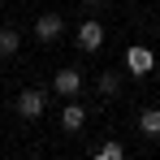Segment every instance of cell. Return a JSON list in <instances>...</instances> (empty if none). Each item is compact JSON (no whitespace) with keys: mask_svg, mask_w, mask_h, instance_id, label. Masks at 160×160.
Here are the masks:
<instances>
[{"mask_svg":"<svg viewBox=\"0 0 160 160\" xmlns=\"http://www.w3.org/2000/svg\"><path fill=\"white\" fill-rule=\"evenodd\" d=\"M13 108H18V117L35 121V117H43V108H48V95H43V91H35V87H26V91L13 100Z\"/></svg>","mask_w":160,"mask_h":160,"instance_id":"obj_1","label":"cell"},{"mask_svg":"<svg viewBox=\"0 0 160 160\" xmlns=\"http://www.w3.org/2000/svg\"><path fill=\"white\" fill-rule=\"evenodd\" d=\"M18 48H22V35H18L13 26H4L0 30V56H13Z\"/></svg>","mask_w":160,"mask_h":160,"instance_id":"obj_9","label":"cell"},{"mask_svg":"<svg viewBox=\"0 0 160 160\" xmlns=\"http://www.w3.org/2000/svg\"><path fill=\"white\" fill-rule=\"evenodd\" d=\"M100 95H117V74H100Z\"/></svg>","mask_w":160,"mask_h":160,"instance_id":"obj_10","label":"cell"},{"mask_svg":"<svg viewBox=\"0 0 160 160\" xmlns=\"http://www.w3.org/2000/svg\"><path fill=\"white\" fill-rule=\"evenodd\" d=\"M138 130L147 134V138H156L160 134V108H143L138 112Z\"/></svg>","mask_w":160,"mask_h":160,"instance_id":"obj_7","label":"cell"},{"mask_svg":"<svg viewBox=\"0 0 160 160\" xmlns=\"http://www.w3.org/2000/svg\"><path fill=\"white\" fill-rule=\"evenodd\" d=\"M61 35H65V18L61 13H39L35 18V39L39 43H56Z\"/></svg>","mask_w":160,"mask_h":160,"instance_id":"obj_2","label":"cell"},{"mask_svg":"<svg viewBox=\"0 0 160 160\" xmlns=\"http://www.w3.org/2000/svg\"><path fill=\"white\" fill-rule=\"evenodd\" d=\"M91 160H126V147H121V143H112V138H108V143H100V147H95V152H91Z\"/></svg>","mask_w":160,"mask_h":160,"instance_id":"obj_8","label":"cell"},{"mask_svg":"<svg viewBox=\"0 0 160 160\" xmlns=\"http://www.w3.org/2000/svg\"><path fill=\"white\" fill-rule=\"evenodd\" d=\"M82 126H87V108L69 100V104H65V112H61V130L74 134V130H82Z\"/></svg>","mask_w":160,"mask_h":160,"instance_id":"obj_6","label":"cell"},{"mask_svg":"<svg viewBox=\"0 0 160 160\" xmlns=\"http://www.w3.org/2000/svg\"><path fill=\"white\" fill-rule=\"evenodd\" d=\"M52 91L65 95V100H74V95L82 91V74H78V69H61V74L52 78Z\"/></svg>","mask_w":160,"mask_h":160,"instance_id":"obj_5","label":"cell"},{"mask_svg":"<svg viewBox=\"0 0 160 160\" xmlns=\"http://www.w3.org/2000/svg\"><path fill=\"white\" fill-rule=\"evenodd\" d=\"M0 4H4V0H0Z\"/></svg>","mask_w":160,"mask_h":160,"instance_id":"obj_11","label":"cell"},{"mask_svg":"<svg viewBox=\"0 0 160 160\" xmlns=\"http://www.w3.org/2000/svg\"><path fill=\"white\" fill-rule=\"evenodd\" d=\"M126 69H130L134 78L152 74V69H156V52H152V48H143V43H138V48H126Z\"/></svg>","mask_w":160,"mask_h":160,"instance_id":"obj_3","label":"cell"},{"mask_svg":"<svg viewBox=\"0 0 160 160\" xmlns=\"http://www.w3.org/2000/svg\"><path fill=\"white\" fill-rule=\"evenodd\" d=\"M78 48L82 52H100V48H104V22L87 18V22L78 26Z\"/></svg>","mask_w":160,"mask_h":160,"instance_id":"obj_4","label":"cell"}]
</instances>
